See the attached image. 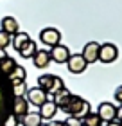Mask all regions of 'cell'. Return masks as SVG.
Segmentation results:
<instances>
[{
  "mask_svg": "<svg viewBox=\"0 0 122 126\" xmlns=\"http://www.w3.org/2000/svg\"><path fill=\"white\" fill-rule=\"evenodd\" d=\"M63 112L68 113L70 117H77V119H83L86 117L88 113L92 112V106H90V103L88 101H84L83 97H79V95H74L70 103L63 108Z\"/></svg>",
  "mask_w": 122,
  "mask_h": 126,
  "instance_id": "1",
  "label": "cell"
},
{
  "mask_svg": "<svg viewBox=\"0 0 122 126\" xmlns=\"http://www.w3.org/2000/svg\"><path fill=\"white\" fill-rule=\"evenodd\" d=\"M38 87L41 88L47 95H54L56 92H59L65 85H63V79L59 76H54V74H43V76L38 78Z\"/></svg>",
  "mask_w": 122,
  "mask_h": 126,
  "instance_id": "2",
  "label": "cell"
},
{
  "mask_svg": "<svg viewBox=\"0 0 122 126\" xmlns=\"http://www.w3.org/2000/svg\"><path fill=\"white\" fill-rule=\"evenodd\" d=\"M40 42L43 45H49V47H56L61 42V32L56 29V27H45V29L40 32Z\"/></svg>",
  "mask_w": 122,
  "mask_h": 126,
  "instance_id": "3",
  "label": "cell"
},
{
  "mask_svg": "<svg viewBox=\"0 0 122 126\" xmlns=\"http://www.w3.org/2000/svg\"><path fill=\"white\" fill-rule=\"evenodd\" d=\"M117 58H119L117 45H113L109 42L101 45V49H99V61H102V63H113Z\"/></svg>",
  "mask_w": 122,
  "mask_h": 126,
  "instance_id": "4",
  "label": "cell"
},
{
  "mask_svg": "<svg viewBox=\"0 0 122 126\" xmlns=\"http://www.w3.org/2000/svg\"><path fill=\"white\" fill-rule=\"evenodd\" d=\"M25 99H27V103H31V105H34V106H41L45 101L49 99V95L43 92L40 87H34V88H27V92H25Z\"/></svg>",
  "mask_w": 122,
  "mask_h": 126,
  "instance_id": "5",
  "label": "cell"
},
{
  "mask_svg": "<svg viewBox=\"0 0 122 126\" xmlns=\"http://www.w3.org/2000/svg\"><path fill=\"white\" fill-rule=\"evenodd\" d=\"M67 67H68V72H72V74H83L86 70V67H88V63L81 54H70Z\"/></svg>",
  "mask_w": 122,
  "mask_h": 126,
  "instance_id": "6",
  "label": "cell"
},
{
  "mask_svg": "<svg viewBox=\"0 0 122 126\" xmlns=\"http://www.w3.org/2000/svg\"><path fill=\"white\" fill-rule=\"evenodd\" d=\"M97 113H99V117L102 119V121H106V123H111L117 119V106L113 105V103H101L97 108Z\"/></svg>",
  "mask_w": 122,
  "mask_h": 126,
  "instance_id": "7",
  "label": "cell"
},
{
  "mask_svg": "<svg viewBox=\"0 0 122 126\" xmlns=\"http://www.w3.org/2000/svg\"><path fill=\"white\" fill-rule=\"evenodd\" d=\"M99 49H101V43L99 42H88L83 47L81 56L86 60V63H95V61H99Z\"/></svg>",
  "mask_w": 122,
  "mask_h": 126,
  "instance_id": "8",
  "label": "cell"
},
{
  "mask_svg": "<svg viewBox=\"0 0 122 126\" xmlns=\"http://www.w3.org/2000/svg\"><path fill=\"white\" fill-rule=\"evenodd\" d=\"M50 60L52 61H56V63H67L68 58H70V50H68V47H65V45H56V47H52L50 49Z\"/></svg>",
  "mask_w": 122,
  "mask_h": 126,
  "instance_id": "9",
  "label": "cell"
},
{
  "mask_svg": "<svg viewBox=\"0 0 122 126\" xmlns=\"http://www.w3.org/2000/svg\"><path fill=\"white\" fill-rule=\"evenodd\" d=\"M40 115H41V119H45V121H50V119H54V115L57 113V105L52 99H47L43 103L41 106H40Z\"/></svg>",
  "mask_w": 122,
  "mask_h": 126,
  "instance_id": "10",
  "label": "cell"
},
{
  "mask_svg": "<svg viewBox=\"0 0 122 126\" xmlns=\"http://www.w3.org/2000/svg\"><path fill=\"white\" fill-rule=\"evenodd\" d=\"M72 97H74V95H72V92H70L68 88L63 87V88L59 90V92H56L54 95H52V101H54L56 105H57V108H61V110H63V108H65V106L68 105V103H70Z\"/></svg>",
  "mask_w": 122,
  "mask_h": 126,
  "instance_id": "11",
  "label": "cell"
},
{
  "mask_svg": "<svg viewBox=\"0 0 122 126\" xmlns=\"http://www.w3.org/2000/svg\"><path fill=\"white\" fill-rule=\"evenodd\" d=\"M0 25H2V31L7 32L9 36H14L16 32H20V25L16 22V18H13V16H4Z\"/></svg>",
  "mask_w": 122,
  "mask_h": 126,
  "instance_id": "12",
  "label": "cell"
},
{
  "mask_svg": "<svg viewBox=\"0 0 122 126\" xmlns=\"http://www.w3.org/2000/svg\"><path fill=\"white\" fill-rule=\"evenodd\" d=\"M50 54L47 52V50H38L36 54H34V58H32V63H34V67L36 68H47L50 65Z\"/></svg>",
  "mask_w": 122,
  "mask_h": 126,
  "instance_id": "13",
  "label": "cell"
},
{
  "mask_svg": "<svg viewBox=\"0 0 122 126\" xmlns=\"http://www.w3.org/2000/svg\"><path fill=\"white\" fill-rule=\"evenodd\" d=\"M13 113L16 117H25L27 113H29V103L25 97H16L14 99V108H13Z\"/></svg>",
  "mask_w": 122,
  "mask_h": 126,
  "instance_id": "14",
  "label": "cell"
},
{
  "mask_svg": "<svg viewBox=\"0 0 122 126\" xmlns=\"http://www.w3.org/2000/svg\"><path fill=\"white\" fill-rule=\"evenodd\" d=\"M36 52H38V47H36V42H32V40H29L24 47L18 50V54H20L24 60H31V58H34V54H36Z\"/></svg>",
  "mask_w": 122,
  "mask_h": 126,
  "instance_id": "15",
  "label": "cell"
},
{
  "mask_svg": "<svg viewBox=\"0 0 122 126\" xmlns=\"http://www.w3.org/2000/svg\"><path fill=\"white\" fill-rule=\"evenodd\" d=\"M29 40H31V38H29V34L20 31V32H16L14 36L11 38V45L14 47V50H20V49H22V47H24V45L29 42Z\"/></svg>",
  "mask_w": 122,
  "mask_h": 126,
  "instance_id": "16",
  "label": "cell"
},
{
  "mask_svg": "<svg viewBox=\"0 0 122 126\" xmlns=\"http://www.w3.org/2000/svg\"><path fill=\"white\" fill-rule=\"evenodd\" d=\"M41 115H40L38 112H31V113H27L25 117H22V124L24 126H40L41 124Z\"/></svg>",
  "mask_w": 122,
  "mask_h": 126,
  "instance_id": "17",
  "label": "cell"
},
{
  "mask_svg": "<svg viewBox=\"0 0 122 126\" xmlns=\"http://www.w3.org/2000/svg\"><path fill=\"white\" fill-rule=\"evenodd\" d=\"M25 78H27V72H25V68L22 65H16L14 70L9 74L11 83H22V81H25Z\"/></svg>",
  "mask_w": 122,
  "mask_h": 126,
  "instance_id": "18",
  "label": "cell"
},
{
  "mask_svg": "<svg viewBox=\"0 0 122 126\" xmlns=\"http://www.w3.org/2000/svg\"><path fill=\"white\" fill-rule=\"evenodd\" d=\"M14 67H16V61L11 58V56H5V58L0 61V70H2V74H9L14 70Z\"/></svg>",
  "mask_w": 122,
  "mask_h": 126,
  "instance_id": "19",
  "label": "cell"
},
{
  "mask_svg": "<svg viewBox=\"0 0 122 126\" xmlns=\"http://www.w3.org/2000/svg\"><path fill=\"white\" fill-rule=\"evenodd\" d=\"M81 121H83V126H102V119L99 117V113H92V112Z\"/></svg>",
  "mask_w": 122,
  "mask_h": 126,
  "instance_id": "20",
  "label": "cell"
},
{
  "mask_svg": "<svg viewBox=\"0 0 122 126\" xmlns=\"http://www.w3.org/2000/svg\"><path fill=\"white\" fill-rule=\"evenodd\" d=\"M13 90H14V95H16V97H24L25 92H27L25 81H22V83H13Z\"/></svg>",
  "mask_w": 122,
  "mask_h": 126,
  "instance_id": "21",
  "label": "cell"
},
{
  "mask_svg": "<svg viewBox=\"0 0 122 126\" xmlns=\"http://www.w3.org/2000/svg\"><path fill=\"white\" fill-rule=\"evenodd\" d=\"M11 38H13V36H9L7 32H4L2 29H0V49H4V50L7 49L11 45Z\"/></svg>",
  "mask_w": 122,
  "mask_h": 126,
  "instance_id": "22",
  "label": "cell"
},
{
  "mask_svg": "<svg viewBox=\"0 0 122 126\" xmlns=\"http://www.w3.org/2000/svg\"><path fill=\"white\" fill-rule=\"evenodd\" d=\"M65 124L67 126H83V121L77 119V117H70V115H68V119L65 121Z\"/></svg>",
  "mask_w": 122,
  "mask_h": 126,
  "instance_id": "23",
  "label": "cell"
},
{
  "mask_svg": "<svg viewBox=\"0 0 122 126\" xmlns=\"http://www.w3.org/2000/svg\"><path fill=\"white\" fill-rule=\"evenodd\" d=\"M18 121H20V119L16 117L14 113H11V115L7 117V121L4 123V126H18Z\"/></svg>",
  "mask_w": 122,
  "mask_h": 126,
  "instance_id": "24",
  "label": "cell"
},
{
  "mask_svg": "<svg viewBox=\"0 0 122 126\" xmlns=\"http://www.w3.org/2000/svg\"><path fill=\"white\" fill-rule=\"evenodd\" d=\"M115 99L122 105V85H120V87H117V90H115Z\"/></svg>",
  "mask_w": 122,
  "mask_h": 126,
  "instance_id": "25",
  "label": "cell"
},
{
  "mask_svg": "<svg viewBox=\"0 0 122 126\" xmlns=\"http://www.w3.org/2000/svg\"><path fill=\"white\" fill-rule=\"evenodd\" d=\"M117 123H122V105L120 108H117Z\"/></svg>",
  "mask_w": 122,
  "mask_h": 126,
  "instance_id": "26",
  "label": "cell"
},
{
  "mask_svg": "<svg viewBox=\"0 0 122 126\" xmlns=\"http://www.w3.org/2000/svg\"><path fill=\"white\" fill-rule=\"evenodd\" d=\"M52 126H67L65 124V121H54V123H50Z\"/></svg>",
  "mask_w": 122,
  "mask_h": 126,
  "instance_id": "27",
  "label": "cell"
},
{
  "mask_svg": "<svg viewBox=\"0 0 122 126\" xmlns=\"http://www.w3.org/2000/svg\"><path fill=\"white\" fill-rule=\"evenodd\" d=\"M5 56H7V54H5V50H4V49H0V61H2Z\"/></svg>",
  "mask_w": 122,
  "mask_h": 126,
  "instance_id": "28",
  "label": "cell"
},
{
  "mask_svg": "<svg viewBox=\"0 0 122 126\" xmlns=\"http://www.w3.org/2000/svg\"><path fill=\"white\" fill-rule=\"evenodd\" d=\"M106 126H122L120 123H117V121H111V123H108Z\"/></svg>",
  "mask_w": 122,
  "mask_h": 126,
  "instance_id": "29",
  "label": "cell"
},
{
  "mask_svg": "<svg viewBox=\"0 0 122 126\" xmlns=\"http://www.w3.org/2000/svg\"><path fill=\"white\" fill-rule=\"evenodd\" d=\"M40 126H52V124H50V123H45V124L41 123V124H40Z\"/></svg>",
  "mask_w": 122,
  "mask_h": 126,
  "instance_id": "30",
  "label": "cell"
},
{
  "mask_svg": "<svg viewBox=\"0 0 122 126\" xmlns=\"http://www.w3.org/2000/svg\"><path fill=\"white\" fill-rule=\"evenodd\" d=\"M120 124H122V123H120Z\"/></svg>",
  "mask_w": 122,
  "mask_h": 126,
  "instance_id": "31",
  "label": "cell"
},
{
  "mask_svg": "<svg viewBox=\"0 0 122 126\" xmlns=\"http://www.w3.org/2000/svg\"><path fill=\"white\" fill-rule=\"evenodd\" d=\"M2 126H4V124H2Z\"/></svg>",
  "mask_w": 122,
  "mask_h": 126,
  "instance_id": "32",
  "label": "cell"
}]
</instances>
